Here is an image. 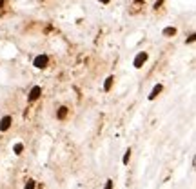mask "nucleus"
Segmentation results:
<instances>
[{
    "mask_svg": "<svg viewBox=\"0 0 196 189\" xmlns=\"http://www.w3.org/2000/svg\"><path fill=\"white\" fill-rule=\"evenodd\" d=\"M47 64H49V57H47V55H38V57L33 60V66H35L37 69H45Z\"/></svg>",
    "mask_w": 196,
    "mask_h": 189,
    "instance_id": "1",
    "label": "nucleus"
},
{
    "mask_svg": "<svg viewBox=\"0 0 196 189\" xmlns=\"http://www.w3.org/2000/svg\"><path fill=\"white\" fill-rule=\"evenodd\" d=\"M129 160H131V149H127V151H125L123 158H122V164H123V166H127V164H129Z\"/></svg>",
    "mask_w": 196,
    "mask_h": 189,
    "instance_id": "10",
    "label": "nucleus"
},
{
    "mask_svg": "<svg viewBox=\"0 0 196 189\" xmlns=\"http://www.w3.org/2000/svg\"><path fill=\"white\" fill-rule=\"evenodd\" d=\"M11 124H13V116L11 115H6V116H2V120H0V131L6 133L9 127H11Z\"/></svg>",
    "mask_w": 196,
    "mask_h": 189,
    "instance_id": "3",
    "label": "nucleus"
},
{
    "mask_svg": "<svg viewBox=\"0 0 196 189\" xmlns=\"http://www.w3.org/2000/svg\"><path fill=\"white\" fill-rule=\"evenodd\" d=\"M111 0H100V4H109Z\"/></svg>",
    "mask_w": 196,
    "mask_h": 189,
    "instance_id": "14",
    "label": "nucleus"
},
{
    "mask_svg": "<svg viewBox=\"0 0 196 189\" xmlns=\"http://www.w3.org/2000/svg\"><path fill=\"white\" fill-rule=\"evenodd\" d=\"M22 151H24V144H22V142H18V144L13 146V153H15V155H22Z\"/></svg>",
    "mask_w": 196,
    "mask_h": 189,
    "instance_id": "9",
    "label": "nucleus"
},
{
    "mask_svg": "<svg viewBox=\"0 0 196 189\" xmlns=\"http://www.w3.org/2000/svg\"><path fill=\"white\" fill-rule=\"evenodd\" d=\"M187 42H189V44H193V42H194V35H191V37L187 38Z\"/></svg>",
    "mask_w": 196,
    "mask_h": 189,
    "instance_id": "13",
    "label": "nucleus"
},
{
    "mask_svg": "<svg viewBox=\"0 0 196 189\" xmlns=\"http://www.w3.org/2000/svg\"><path fill=\"white\" fill-rule=\"evenodd\" d=\"M113 82H115V76H113V75L105 78V84H104V91H105V93H109V91H111V87H113Z\"/></svg>",
    "mask_w": 196,
    "mask_h": 189,
    "instance_id": "7",
    "label": "nucleus"
},
{
    "mask_svg": "<svg viewBox=\"0 0 196 189\" xmlns=\"http://www.w3.org/2000/svg\"><path fill=\"white\" fill-rule=\"evenodd\" d=\"M6 6V0H0V7H4Z\"/></svg>",
    "mask_w": 196,
    "mask_h": 189,
    "instance_id": "15",
    "label": "nucleus"
},
{
    "mask_svg": "<svg viewBox=\"0 0 196 189\" xmlns=\"http://www.w3.org/2000/svg\"><path fill=\"white\" fill-rule=\"evenodd\" d=\"M40 96H42V87L40 86H33L31 91H29V102H37Z\"/></svg>",
    "mask_w": 196,
    "mask_h": 189,
    "instance_id": "4",
    "label": "nucleus"
},
{
    "mask_svg": "<svg viewBox=\"0 0 196 189\" xmlns=\"http://www.w3.org/2000/svg\"><path fill=\"white\" fill-rule=\"evenodd\" d=\"M162 91H163V86H162V84H156V86L153 87V91L149 93V96H147V98H149V100H155V98H156Z\"/></svg>",
    "mask_w": 196,
    "mask_h": 189,
    "instance_id": "5",
    "label": "nucleus"
},
{
    "mask_svg": "<svg viewBox=\"0 0 196 189\" xmlns=\"http://www.w3.org/2000/svg\"><path fill=\"white\" fill-rule=\"evenodd\" d=\"M104 189H113V180H111V178H107V180H105V187Z\"/></svg>",
    "mask_w": 196,
    "mask_h": 189,
    "instance_id": "12",
    "label": "nucleus"
},
{
    "mask_svg": "<svg viewBox=\"0 0 196 189\" xmlns=\"http://www.w3.org/2000/svg\"><path fill=\"white\" fill-rule=\"evenodd\" d=\"M67 113H69V107H65V106H60L58 111H57V118H58V120H64V118L67 116Z\"/></svg>",
    "mask_w": 196,
    "mask_h": 189,
    "instance_id": "6",
    "label": "nucleus"
},
{
    "mask_svg": "<svg viewBox=\"0 0 196 189\" xmlns=\"http://www.w3.org/2000/svg\"><path fill=\"white\" fill-rule=\"evenodd\" d=\"M147 58H149V55L145 53V51H142V53H138L136 57H135V60H133V66L136 67V69H140L145 62H147Z\"/></svg>",
    "mask_w": 196,
    "mask_h": 189,
    "instance_id": "2",
    "label": "nucleus"
},
{
    "mask_svg": "<svg viewBox=\"0 0 196 189\" xmlns=\"http://www.w3.org/2000/svg\"><path fill=\"white\" fill-rule=\"evenodd\" d=\"M176 35V27H165L163 29V37H174Z\"/></svg>",
    "mask_w": 196,
    "mask_h": 189,
    "instance_id": "8",
    "label": "nucleus"
},
{
    "mask_svg": "<svg viewBox=\"0 0 196 189\" xmlns=\"http://www.w3.org/2000/svg\"><path fill=\"white\" fill-rule=\"evenodd\" d=\"M35 187H37V182H35L33 178H29V180L25 182V187L24 189H35Z\"/></svg>",
    "mask_w": 196,
    "mask_h": 189,
    "instance_id": "11",
    "label": "nucleus"
}]
</instances>
